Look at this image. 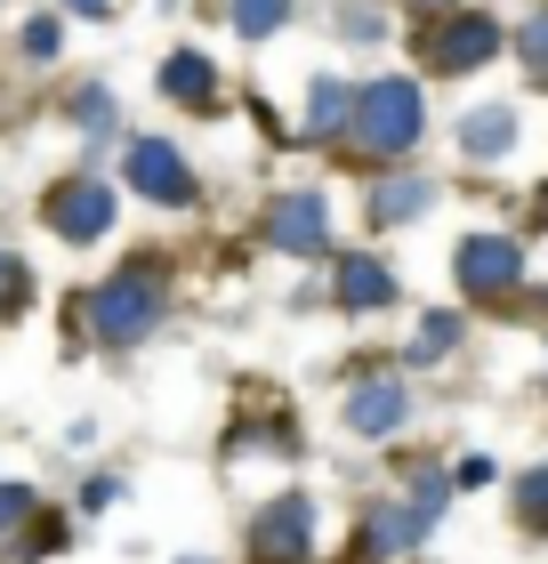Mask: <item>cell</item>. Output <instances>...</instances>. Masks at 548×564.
Masks as SVG:
<instances>
[{
	"instance_id": "obj_1",
	"label": "cell",
	"mask_w": 548,
	"mask_h": 564,
	"mask_svg": "<svg viewBox=\"0 0 548 564\" xmlns=\"http://www.w3.org/2000/svg\"><path fill=\"white\" fill-rule=\"evenodd\" d=\"M420 130H428V97H420V82H411V73H379V82L355 89V138L372 145L387 170L420 145Z\"/></svg>"
},
{
	"instance_id": "obj_2",
	"label": "cell",
	"mask_w": 548,
	"mask_h": 564,
	"mask_svg": "<svg viewBox=\"0 0 548 564\" xmlns=\"http://www.w3.org/2000/svg\"><path fill=\"white\" fill-rule=\"evenodd\" d=\"M162 299H170V291H162V267L138 259V267H121V274L97 282L82 315H89V330H97V347H138L146 330L162 323Z\"/></svg>"
},
{
	"instance_id": "obj_3",
	"label": "cell",
	"mask_w": 548,
	"mask_h": 564,
	"mask_svg": "<svg viewBox=\"0 0 548 564\" xmlns=\"http://www.w3.org/2000/svg\"><path fill=\"white\" fill-rule=\"evenodd\" d=\"M501 48H508V24L484 17V9H443V17L420 24V65L443 73V82H460V73H484Z\"/></svg>"
},
{
	"instance_id": "obj_4",
	"label": "cell",
	"mask_w": 548,
	"mask_h": 564,
	"mask_svg": "<svg viewBox=\"0 0 548 564\" xmlns=\"http://www.w3.org/2000/svg\"><path fill=\"white\" fill-rule=\"evenodd\" d=\"M452 282L476 306H508L525 291V242L508 235V226H476V235L452 242Z\"/></svg>"
},
{
	"instance_id": "obj_5",
	"label": "cell",
	"mask_w": 548,
	"mask_h": 564,
	"mask_svg": "<svg viewBox=\"0 0 548 564\" xmlns=\"http://www.w3.org/2000/svg\"><path fill=\"white\" fill-rule=\"evenodd\" d=\"M121 177H129L146 202H162V210H194V202H202V177L186 170V153H178L170 138H129Z\"/></svg>"
},
{
	"instance_id": "obj_6",
	"label": "cell",
	"mask_w": 548,
	"mask_h": 564,
	"mask_svg": "<svg viewBox=\"0 0 548 564\" xmlns=\"http://www.w3.org/2000/svg\"><path fill=\"white\" fill-rule=\"evenodd\" d=\"M243 541H250V564H307V556H315V500H307V492L267 500Z\"/></svg>"
},
{
	"instance_id": "obj_7",
	"label": "cell",
	"mask_w": 548,
	"mask_h": 564,
	"mask_svg": "<svg viewBox=\"0 0 548 564\" xmlns=\"http://www.w3.org/2000/svg\"><path fill=\"white\" fill-rule=\"evenodd\" d=\"M41 218H49L57 242H97L114 226V186L89 177V170H73V177H57V186L41 194Z\"/></svg>"
},
{
	"instance_id": "obj_8",
	"label": "cell",
	"mask_w": 548,
	"mask_h": 564,
	"mask_svg": "<svg viewBox=\"0 0 548 564\" xmlns=\"http://www.w3.org/2000/svg\"><path fill=\"white\" fill-rule=\"evenodd\" d=\"M267 250H282V259H323L331 250V202L315 186H291V194H275L267 202Z\"/></svg>"
},
{
	"instance_id": "obj_9",
	"label": "cell",
	"mask_w": 548,
	"mask_h": 564,
	"mask_svg": "<svg viewBox=\"0 0 548 564\" xmlns=\"http://www.w3.org/2000/svg\"><path fill=\"white\" fill-rule=\"evenodd\" d=\"M404 420H411L404 371H372V379H355V388H347V435H363V444H379V435H404Z\"/></svg>"
},
{
	"instance_id": "obj_10",
	"label": "cell",
	"mask_w": 548,
	"mask_h": 564,
	"mask_svg": "<svg viewBox=\"0 0 548 564\" xmlns=\"http://www.w3.org/2000/svg\"><path fill=\"white\" fill-rule=\"evenodd\" d=\"M436 177H420V170H379L372 177V194H363V218L372 226H411V218H428L436 210Z\"/></svg>"
},
{
	"instance_id": "obj_11",
	"label": "cell",
	"mask_w": 548,
	"mask_h": 564,
	"mask_svg": "<svg viewBox=\"0 0 548 564\" xmlns=\"http://www.w3.org/2000/svg\"><path fill=\"white\" fill-rule=\"evenodd\" d=\"M516 138H525V121H516V106H501V97H492V106H468V113H460V153H468L476 170L508 162Z\"/></svg>"
},
{
	"instance_id": "obj_12",
	"label": "cell",
	"mask_w": 548,
	"mask_h": 564,
	"mask_svg": "<svg viewBox=\"0 0 548 564\" xmlns=\"http://www.w3.org/2000/svg\"><path fill=\"white\" fill-rule=\"evenodd\" d=\"M331 299L347 306V315H379V306H396V267L372 259V250H347V259H339Z\"/></svg>"
},
{
	"instance_id": "obj_13",
	"label": "cell",
	"mask_w": 548,
	"mask_h": 564,
	"mask_svg": "<svg viewBox=\"0 0 548 564\" xmlns=\"http://www.w3.org/2000/svg\"><path fill=\"white\" fill-rule=\"evenodd\" d=\"M162 97L170 106H194V113H218V65L202 48H170L162 57Z\"/></svg>"
},
{
	"instance_id": "obj_14",
	"label": "cell",
	"mask_w": 548,
	"mask_h": 564,
	"mask_svg": "<svg viewBox=\"0 0 548 564\" xmlns=\"http://www.w3.org/2000/svg\"><path fill=\"white\" fill-rule=\"evenodd\" d=\"M347 130H355V82L315 73L307 82V138H347Z\"/></svg>"
},
{
	"instance_id": "obj_15",
	"label": "cell",
	"mask_w": 548,
	"mask_h": 564,
	"mask_svg": "<svg viewBox=\"0 0 548 564\" xmlns=\"http://www.w3.org/2000/svg\"><path fill=\"white\" fill-rule=\"evenodd\" d=\"M508 517H516L525 541H548V468H525L508 484Z\"/></svg>"
},
{
	"instance_id": "obj_16",
	"label": "cell",
	"mask_w": 548,
	"mask_h": 564,
	"mask_svg": "<svg viewBox=\"0 0 548 564\" xmlns=\"http://www.w3.org/2000/svg\"><path fill=\"white\" fill-rule=\"evenodd\" d=\"M468 339V315H452V306H436V315H420V339H411V364H443Z\"/></svg>"
},
{
	"instance_id": "obj_17",
	"label": "cell",
	"mask_w": 548,
	"mask_h": 564,
	"mask_svg": "<svg viewBox=\"0 0 548 564\" xmlns=\"http://www.w3.org/2000/svg\"><path fill=\"white\" fill-rule=\"evenodd\" d=\"M299 0H226V17H234V33L243 41H275L282 24H291Z\"/></svg>"
},
{
	"instance_id": "obj_18",
	"label": "cell",
	"mask_w": 548,
	"mask_h": 564,
	"mask_svg": "<svg viewBox=\"0 0 548 564\" xmlns=\"http://www.w3.org/2000/svg\"><path fill=\"white\" fill-rule=\"evenodd\" d=\"M508 48L525 57V73H533V82H548V9H533L525 24H516V33H508Z\"/></svg>"
},
{
	"instance_id": "obj_19",
	"label": "cell",
	"mask_w": 548,
	"mask_h": 564,
	"mask_svg": "<svg viewBox=\"0 0 548 564\" xmlns=\"http://www.w3.org/2000/svg\"><path fill=\"white\" fill-rule=\"evenodd\" d=\"M411 508H420L428 524L452 508V484H443V468H411Z\"/></svg>"
},
{
	"instance_id": "obj_20",
	"label": "cell",
	"mask_w": 548,
	"mask_h": 564,
	"mask_svg": "<svg viewBox=\"0 0 548 564\" xmlns=\"http://www.w3.org/2000/svg\"><path fill=\"white\" fill-rule=\"evenodd\" d=\"M24 299H33V267H24L17 250H0V315H17Z\"/></svg>"
},
{
	"instance_id": "obj_21",
	"label": "cell",
	"mask_w": 548,
	"mask_h": 564,
	"mask_svg": "<svg viewBox=\"0 0 548 564\" xmlns=\"http://www.w3.org/2000/svg\"><path fill=\"white\" fill-rule=\"evenodd\" d=\"M339 33L372 48V41H387V9H379V0H347V24H339Z\"/></svg>"
},
{
	"instance_id": "obj_22",
	"label": "cell",
	"mask_w": 548,
	"mask_h": 564,
	"mask_svg": "<svg viewBox=\"0 0 548 564\" xmlns=\"http://www.w3.org/2000/svg\"><path fill=\"white\" fill-rule=\"evenodd\" d=\"M73 121H82V130H89V138H106V130H114V97H106V89H97V82H89L82 97H73Z\"/></svg>"
},
{
	"instance_id": "obj_23",
	"label": "cell",
	"mask_w": 548,
	"mask_h": 564,
	"mask_svg": "<svg viewBox=\"0 0 548 564\" xmlns=\"http://www.w3.org/2000/svg\"><path fill=\"white\" fill-rule=\"evenodd\" d=\"M33 517V484H0V532H17Z\"/></svg>"
},
{
	"instance_id": "obj_24",
	"label": "cell",
	"mask_w": 548,
	"mask_h": 564,
	"mask_svg": "<svg viewBox=\"0 0 548 564\" xmlns=\"http://www.w3.org/2000/svg\"><path fill=\"white\" fill-rule=\"evenodd\" d=\"M57 17H33V24H24V57H57Z\"/></svg>"
},
{
	"instance_id": "obj_25",
	"label": "cell",
	"mask_w": 548,
	"mask_h": 564,
	"mask_svg": "<svg viewBox=\"0 0 548 564\" xmlns=\"http://www.w3.org/2000/svg\"><path fill=\"white\" fill-rule=\"evenodd\" d=\"M73 9H89V17H106V9H114V0H73Z\"/></svg>"
},
{
	"instance_id": "obj_26",
	"label": "cell",
	"mask_w": 548,
	"mask_h": 564,
	"mask_svg": "<svg viewBox=\"0 0 548 564\" xmlns=\"http://www.w3.org/2000/svg\"><path fill=\"white\" fill-rule=\"evenodd\" d=\"M420 9H436V17H443V9H460V0H420Z\"/></svg>"
},
{
	"instance_id": "obj_27",
	"label": "cell",
	"mask_w": 548,
	"mask_h": 564,
	"mask_svg": "<svg viewBox=\"0 0 548 564\" xmlns=\"http://www.w3.org/2000/svg\"><path fill=\"white\" fill-rule=\"evenodd\" d=\"M186 564H202V556H186Z\"/></svg>"
}]
</instances>
